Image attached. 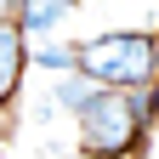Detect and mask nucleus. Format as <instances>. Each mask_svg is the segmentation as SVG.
I'll return each mask as SVG.
<instances>
[{
	"mask_svg": "<svg viewBox=\"0 0 159 159\" xmlns=\"http://www.w3.org/2000/svg\"><path fill=\"white\" fill-rule=\"evenodd\" d=\"M153 119H159V91L153 85H102L74 114V125H80V148H91V153H131Z\"/></svg>",
	"mask_w": 159,
	"mask_h": 159,
	"instance_id": "1",
	"label": "nucleus"
},
{
	"mask_svg": "<svg viewBox=\"0 0 159 159\" xmlns=\"http://www.w3.org/2000/svg\"><path fill=\"white\" fill-rule=\"evenodd\" d=\"M80 68L102 85H153L159 80V34L148 29H102L80 40Z\"/></svg>",
	"mask_w": 159,
	"mask_h": 159,
	"instance_id": "2",
	"label": "nucleus"
},
{
	"mask_svg": "<svg viewBox=\"0 0 159 159\" xmlns=\"http://www.w3.org/2000/svg\"><path fill=\"white\" fill-rule=\"evenodd\" d=\"M23 68H29V29L11 17H0V102L23 85Z\"/></svg>",
	"mask_w": 159,
	"mask_h": 159,
	"instance_id": "3",
	"label": "nucleus"
},
{
	"mask_svg": "<svg viewBox=\"0 0 159 159\" xmlns=\"http://www.w3.org/2000/svg\"><path fill=\"white\" fill-rule=\"evenodd\" d=\"M97 91H102V80H97V74H85V68H63V74L51 80V91H46V97H51V108H57V114H80Z\"/></svg>",
	"mask_w": 159,
	"mask_h": 159,
	"instance_id": "4",
	"label": "nucleus"
},
{
	"mask_svg": "<svg viewBox=\"0 0 159 159\" xmlns=\"http://www.w3.org/2000/svg\"><path fill=\"white\" fill-rule=\"evenodd\" d=\"M80 6V0H17V23L29 29V40H46L63 29V17Z\"/></svg>",
	"mask_w": 159,
	"mask_h": 159,
	"instance_id": "5",
	"label": "nucleus"
},
{
	"mask_svg": "<svg viewBox=\"0 0 159 159\" xmlns=\"http://www.w3.org/2000/svg\"><path fill=\"white\" fill-rule=\"evenodd\" d=\"M29 63L34 68H51V74H63V68H80V46H68V40H34L29 46Z\"/></svg>",
	"mask_w": 159,
	"mask_h": 159,
	"instance_id": "6",
	"label": "nucleus"
},
{
	"mask_svg": "<svg viewBox=\"0 0 159 159\" xmlns=\"http://www.w3.org/2000/svg\"><path fill=\"white\" fill-rule=\"evenodd\" d=\"M74 159H125V153H91V148H80Z\"/></svg>",
	"mask_w": 159,
	"mask_h": 159,
	"instance_id": "7",
	"label": "nucleus"
},
{
	"mask_svg": "<svg viewBox=\"0 0 159 159\" xmlns=\"http://www.w3.org/2000/svg\"><path fill=\"white\" fill-rule=\"evenodd\" d=\"M6 11H11V0H0V17H6Z\"/></svg>",
	"mask_w": 159,
	"mask_h": 159,
	"instance_id": "8",
	"label": "nucleus"
},
{
	"mask_svg": "<svg viewBox=\"0 0 159 159\" xmlns=\"http://www.w3.org/2000/svg\"><path fill=\"white\" fill-rule=\"evenodd\" d=\"M153 17H159V0H153Z\"/></svg>",
	"mask_w": 159,
	"mask_h": 159,
	"instance_id": "9",
	"label": "nucleus"
},
{
	"mask_svg": "<svg viewBox=\"0 0 159 159\" xmlns=\"http://www.w3.org/2000/svg\"><path fill=\"white\" fill-rule=\"evenodd\" d=\"M11 11H17V0H11Z\"/></svg>",
	"mask_w": 159,
	"mask_h": 159,
	"instance_id": "10",
	"label": "nucleus"
},
{
	"mask_svg": "<svg viewBox=\"0 0 159 159\" xmlns=\"http://www.w3.org/2000/svg\"><path fill=\"white\" fill-rule=\"evenodd\" d=\"M153 91H159V80H153Z\"/></svg>",
	"mask_w": 159,
	"mask_h": 159,
	"instance_id": "11",
	"label": "nucleus"
}]
</instances>
